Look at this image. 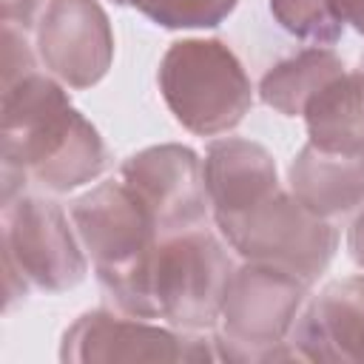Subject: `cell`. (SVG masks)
Instances as JSON below:
<instances>
[{"label": "cell", "mask_w": 364, "mask_h": 364, "mask_svg": "<svg viewBox=\"0 0 364 364\" xmlns=\"http://www.w3.org/2000/svg\"><path fill=\"white\" fill-rule=\"evenodd\" d=\"M347 247H350V256L355 259V264L364 267V210L355 216V222H353V228H350Z\"/></svg>", "instance_id": "ffe728a7"}, {"label": "cell", "mask_w": 364, "mask_h": 364, "mask_svg": "<svg viewBox=\"0 0 364 364\" xmlns=\"http://www.w3.org/2000/svg\"><path fill=\"white\" fill-rule=\"evenodd\" d=\"M0 145L3 202L23 193L26 179L68 193L108 165L100 131L68 102L63 85L37 68L3 82Z\"/></svg>", "instance_id": "6da1fadb"}, {"label": "cell", "mask_w": 364, "mask_h": 364, "mask_svg": "<svg viewBox=\"0 0 364 364\" xmlns=\"http://www.w3.org/2000/svg\"><path fill=\"white\" fill-rule=\"evenodd\" d=\"M119 179L148 208L159 239L208 222L210 199L205 191V173L199 156L188 145L165 142L136 151L122 162Z\"/></svg>", "instance_id": "ba28073f"}, {"label": "cell", "mask_w": 364, "mask_h": 364, "mask_svg": "<svg viewBox=\"0 0 364 364\" xmlns=\"http://www.w3.org/2000/svg\"><path fill=\"white\" fill-rule=\"evenodd\" d=\"M111 3H117V6H128V0H111Z\"/></svg>", "instance_id": "44dd1931"}, {"label": "cell", "mask_w": 364, "mask_h": 364, "mask_svg": "<svg viewBox=\"0 0 364 364\" xmlns=\"http://www.w3.org/2000/svg\"><path fill=\"white\" fill-rule=\"evenodd\" d=\"M287 341L299 361L364 364V276L330 282L296 318Z\"/></svg>", "instance_id": "8fae6325"}, {"label": "cell", "mask_w": 364, "mask_h": 364, "mask_svg": "<svg viewBox=\"0 0 364 364\" xmlns=\"http://www.w3.org/2000/svg\"><path fill=\"white\" fill-rule=\"evenodd\" d=\"M71 225L94 262L97 279L131 267L159 242L148 208L122 179L100 182L77 196L71 202Z\"/></svg>", "instance_id": "9c48e42d"}, {"label": "cell", "mask_w": 364, "mask_h": 364, "mask_svg": "<svg viewBox=\"0 0 364 364\" xmlns=\"http://www.w3.org/2000/svg\"><path fill=\"white\" fill-rule=\"evenodd\" d=\"M327 3L341 26H353L358 34H364V0H327Z\"/></svg>", "instance_id": "d6986e66"}, {"label": "cell", "mask_w": 364, "mask_h": 364, "mask_svg": "<svg viewBox=\"0 0 364 364\" xmlns=\"http://www.w3.org/2000/svg\"><path fill=\"white\" fill-rule=\"evenodd\" d=\"M213 219L228 245L245 262L282 267L307 284L324 273L338 245V230L327 219L316 216L296 196L282 191L242 213Z\"/></svg>", "instance_id": "8992f818"}, {"label": "cell", "mask_w": 364, "mask_h": 364, "mask_svg": "<svg viewBox=\"0 0 364 364\" xmlns=\"http://www.w3.org/2000/svg\"><path fill=\"white\" fill-rule=\"evenodd\" d=\"M43 3L46 0H3V23L28 31L31 26H37L40 11H46Z\"/></svg>", "instance_id": "ac0fdd59"}, {"label": "cell", "mask_w": 364, "mask_h": 364, "mask_svg": "<svg viewBox=\"0 0 364 364\" xmlns=\"http://www.w3.org/2000/svg\"><path fill=\"white\" fill-rule=\"evenodd\" d=\"M233 262L222 242L202 225L162 236L131 267L100 276L114 307L134 318H165L176 330L213 327Z\"/></svg>", "instance_id": "7a4b0ae2"}, {"label": "cell", "mask_w": 364, "mask_h": 364, "mask_svg": "<svg viewBox=\"0 0 364 364\" xmlns=\"http://www.w3.org/2000/svg\"><path fill=\"white\" fill-rule=\"evenodd\" d=\"M202 173L213 216L242 213L279 191L276 159L270 151L242 136L213 139Z\"/></svg>", "instance_id": "7c38bea8"}, {"label": "cell", "mask_w": 364, "mask_h": 364, "mask_svg": "<svg viewBox=\"0 0 364 364\" xmlns=\"http://www.w3.org/2000/svg\"><path fill=\"white\" fill-rule=\"evenodd\" d=\"M156 77L176 122L199 136L236 128L253 105L250 80L222 40L171 43Z\"/></svg>", "instance_id": "277c9868"}, {"label": "cell", "mask_w": 364, "mask_h": 364, "mask_svg": "<svg viewBox=\"0 0 364 364\" xmlns=\"http://www.w3.org/2000/svg\"><path fill=\"white\" fill-rule=\"evenodd\" d=\"M293 196L321 219L364 205V154H330L304 145L290 165Z\"/></svg>", "instance_id": "4fadbf2b"}, {"label": "cell", "mask_w": 364, "mask_h": 364, "mask_svg": "<svg viewBox=\"0 0 364 364\" xmlns=\"http://www.w3.org/2000/svg\"><path fill=\"white\" fill-rule=\"evenodd\" d=\"M239 0H128L136 11L162 28H213Z\"/></svg>", "instance_id": "e0dca14e"}, {"label": "cell", "mask_w": 364, "mask_h": 364, "mask_svg": "<svg viewBox=\"0 0 364 364\" xmlns=\"http://www.w3.org/2000/svg\"><path fill=\"white\" fill-rule=\"evenodd\" d=\"M310 145L330 154H364V71H344L304 105Z\"/></svg>", "instance_id": "5bb4252c"}, {"label": "cell", "mask_w": 364, "mask_h": 364, "mask_svg": "<svg viewBox=\"0 0 364 364\" xmlns=\"http://www.w3.org/2000/svg\"><path fill=\"white\" fill-rule=\"evenodd\" d=\"M3 270H6V310L28 296V287L63 293L85 279L88 262L80 236L57 202L17 193L3 202L0 216Z\"/></svg>", "instance_id": "5b68a950"}, {"label": "cell", "mask_w": 364, "mask_h": 364, "mask_svg": "<svg viewBox=\"0 0 364 364\" xmlns=\"http://www.w3.org/2000/svg\"><path fill=\"white\" fill-rule=\"evenodd\" d=\"M344 74V63L330 48H304L282 63H276L259 82V94L264 105L284 117H301L304 105L313 94H318L327 82Z\"/></svg>", "instance_id": "9a60e30c"}, {"label": "cell", "mask_w": 364, "mask_h": 364, "mask_svg": "<svg viewBox=\"0 0 364 364\" xmlns=\"http://www.w3.org/2000/svg\"><path fill=\"white\" fill-rule=\"evenodd\" d=\"M37 54L68 88L97 85L114 60V31L97 0H51L37 20Z\"/></svg>", "instance_id": "30bf717a"}, {"label": "cell", "mask_w": 364, "mask_h": 364, "mask_svg": "<svg viewBox=\"0 0 364 364\" xmlns=\"http://www.w3.org/2000/svg\"><path fill=\"white\" fill-rule=\"evenodd\" d=\"M60 358L65 364H117V361H216L205 338H188L148 318H122L108 310L82 313L63 336Z\"/></svg>", "instance_id": "52a82bcc"}, {"label": "cell", "mask_w": 364, "mask_h": 364, "mask_svg": "<svg viewBox=\"0 0 364 364\" xmlns=\"http://www.w3.org/2000/svg\"><path fill=\"white\" fill-rule=\"evenodd\" d=\"M307 287V282L273 264L247 262L236 267L219 313L222 327L213 338L216 358L233 364L299 361L287 338Z\"/></svg>", "instance_id": "3957f363"}, {"label": "cell", "mask_w": 364, "mask_h": 364, "mask_svg": "<svg viewBox=\"0 0 364 364\" xmlns=\"http://www.w3.org/2000/svg\"><path fill=\"white\" fill-rule=\"evenodd\" d=\"M270 14L287 34L313 46H333L344 28L327 0H270Z\"/></svg>", "instance_id": "2e32d148"}]
</instances>
